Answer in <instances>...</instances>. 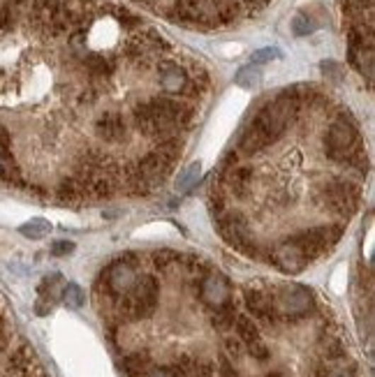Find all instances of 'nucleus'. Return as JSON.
<instances>
[{
  "mask_svg": "<svg viewBox=\"0 0 375 377\" xmlns=\"http://www.w3.org/2000/svg\"><path fill=\"white\" fill-rule=\"evenodd\" d=\"M172 19L181 23H209V10L202 0H176Z\"/></svg>",
  "mask_w": 375,
  "mask_h": 377,
  "instance_id": "2eb2a0df",
  "label": "nucleus"
},
{
  "mask_svg": "<svg viewBox=\"0 0 375 377\" xmlns=\"http://www.w3.org/2000/svg\"><path fill=\"white\" fill-rule=\"evenodd\" d=\"M271 262H274L283 273H289V276H294V273H301L306 267H308V260H306L299 248L289 241V238H287L285 243H280L276 248L274 255H271Z\"/></svg>",
  "mask_w": 375,
  "mask_h": 377,
  "instance_id": "ddd939ff",
  "label": "nucleus"
},
{
  "mask_svg": "<svg viewBox=\"0 0 375 377\" xmlns=\"http://www.w3.org/2000/svg\"><path fill=\"white\" fill-rule=\"evenodd\" d=\"M160 285L153 276L134 278L132 287L125 294L116 298V313L123 322H139L146 320L158 308Z\"/></svg>",
  "mask_w": 375,
  "mask_h": 377,
  "instance_id": "f03ea898",
  "label": "nucleus"
},
{
  "mask_svg": "<svg viewBox=\"0 0 375 377\" xmlns=\"http://www.w3.org/2000/svg\"><path fill=\"white\" fill-rule=\"evenodd\" d=\"M260 79H262V74H260V70L255 65L241 67V70H238L236 76H234L236 86H241V88H255V86L260 83Z\"/></svg>",
  "mask_w": 375,
  "mask_h": 377,
  "instance_id": "bb28decb",
  "label": "nucleus"
},
{
  "mask_svg": "<svg viewBox=\"0 0 375 377\" xmlns=\"http://www.w3.org/2000/svg\"><path fill=\"white\" fill-rule=\"evenodd\" d=\"M243 301H246V308H248V313L253 317H258V320L267 322V324H276L278 322V313H276V306H274V294L264 292V289L248 287L243 292Z\"/></svg>",
  "mask_w": 375,
  "mask_h": 377,
  "instance_id": "9b49d317",
  "label": "nucleus"
},
{
  "mask_svg": "<svg viewBox=\"0 0 375 377\" xmlns=\"http://www.w3.org/2000/svg\"><path fill=\"white\" fill-rule=\"evenodd\" d=\"M357 139H359V132H357V125L352 121H345V118L334 121L327 132V139H325V149H327L329 160L343 162L357 149Z\"/></svg>",
  "mask_w": 375,
  "mask_h": 377,
  "instance_id": "0eeeda50",
  "label": "nucleus"
},
{
  "mask_svg": "<svg viewBox=\"0 0 375 377\" xmlns=\"http://www.w3.org/2000/svg\"><path fill=\"white\" fill-rule=\"evenodd\" d=\"M132 267H134V255H125L121 260H116L114 264H109L105 273H102V282H105L107 292L114 298L125 294L127 289L132 287V282H134Z\"/></svg>",
  "mask_w": 375,
  "mask_h": 377,
  "instance_id": "6e6552de",
  "label": "nucleus"
},
{
  "mask_svg": "<svg viewBox=\"0 0 375 377\" xmlns=\"http://www.w3.org/2000/svg\"><path fill=\"white\" fill-rule=\"evenodd\" d=\"M81 197H86V195H83V187L76 178H67V181L58 185V199L61 202L76 204V202H81Z\"/></svg>",
  "mask_w": 375,
  "mask_h": 377,
  "instance_id": "5701e85b",
  "label": "nucleus"
},
{
  "mask_svg": "<svg viewBox=\"0 0 375 377\" xmlns=\"http://www.w3.org/2000/svg\"><path fill=\"white\" fill-rule=\"evenodd\" d=\"M276 58H280V51H278V49H274V47H264V49L255 51V54L250 56V65L271 63V61H276Z\"/></svg>",
  "mask_w": 375,
  "mask_h": 377,
  "instance_id": "473e14b6",
  "label": "nucleus"
},
{
  "mask_svg": "<svg viewBox=\"0 0 375 377\" xmlns=\"http://www.w3.org/2000/svg\"><path fill=\"white\" fill-rule=\"evenodd\" d=\"M343 162H347V167L357 171V174H366V171H369V156H366L364 149H354Z\"/></svg>",
  "mask_w": 375,
  "mask_h": 377,
  "instance_id": "c85d7f7f",
  "label": "nucleus"
},
{
  "mask_svg": "<svg viewBox=\"0 0 375 377\" xmlns=\"http://www.w3.org/2000/svg\"><path fill=\"white\" fill-rule=\"evenodd\" d=\"M172 162H167L160 153H149V156H144L139 160V165H134V171H137V176L144 181V185L149 187V190H153L158 183L165 181V176L172 171Z\"/></svg>",
  "mask_w": 375,
  "mask_h": 377,
  "instance_id": "9d476101",
  "label": "nucleus"
},
{
  "mask_svg": "<svg viewBox=\"0 0 375 377\" xmlns=\"http://www.w3.org/2000/svg\"><path fill=\"white\" fill-rule=\"evenodd\" d=\"M61 294H63L65 306L72 308V311H79V308L86 303V294H83V289L79 285H74V282H67Z\"/></svg>",
  "mask_w": 375,
  "mask_h": 377,
  "instance_id": "393cba45",
  "label": "nucleus"
},
{
  "mask_svg": "<svg viewBox=\"0 0 375 377\" xmlns=\"http://www.w3.org/2000/svg\"><path fill=\"white\" fill-rule=\"evenodd\" d=\"M253 185V171L243 165H225L223 167V174H220V183L218 187H227L229 192L236 195L238 199H243L246 195H248Z\"/></svg>",
  "mask_w": 375,
  "mask_h": 377,
  "instance_id": "f8f14e48",
  "label": "nucleus"
},
{
  "mask_svg": "<svg viewBox=\"0 0 375 377\" xmlns=\"http://www.w3.org/2000/svg\"><path fill=\"white\" fill-rule=\"evenodd\" d=\"M318 377H357L352 368H334V371H320Z\"/></svg>",
  "mask_w": 375,
  "mask_h": 377,
  "instance_id": "e433bc0d",
  "label": "nucleus"
},
{
  "mask_svg": "<svg viewBox=\"0 0 375 377\" xmlns=\"http://www.w3.org/2000/svg\"><path fill=\"white\" fill-rule=\"evenodd\" d=\"M225 347H227V352L232 354L234 359L241 354V340H238V338H227L225 340Z\"/></svg>",
  "mask_w": 375,
  "mask_h": 377,
  "instance_id": "58836bf2",
  "label": "nucleus"
},
{
  "mask_svg": "<svg viewBox=\"0 0 375 377\" xmlns=\"http://www.w3.org/2000/svg\"><path fill=\"white\" fill-rule=\"evenodd\" d=\"M121 368H123L125 377H146V373L151 371V354L149 352L127 354V356H123Z\"/></svg>",
  "mask_w": 375,
  "mask_h": 377,
  "instance_id": "6ab92c4d",
  "label": "nucleus"
},
{
  "mask_svg": "<svg viewBox=\"0 0 375 377\" xmlns=\"http://www.w3.org/2000/svg\"><path fill=\"white\" fill-rule=\"evenodd\" d=\"M178 260H181V255H176L174 250H158V253H153V267H156L158 271H167Z\"/></svg>",
  "mask_w": 375,
  "mask_h": 377,
  "instance_id": "7c9ffc66",
  "label": "nucleus"
},
{
  "mask_svg": "<svg viewBox=\"0 0 375 377\" xmlns=\"http://www.w3.org/2000/svg\"><path fill=\"white\" fill-rule=\"evenodd\" d=\"M96 134L100 137L102 141H121L125 139L127 134V125L123 121L121 114H116V111H105L98 123H96Z\"/></svg>",
  "mask_w": 375,
  "mask_h": 377,
  "instance_id": "4468645a",
  "label": "nucleus"
},
{
  "mask_svg": "<svg viewBox=\"0 0 375 377\" xmlns=\"http://www.w3.org/2000/svg\"><path fill=\"white\" fill-rule=\"evenodd\" d=\"M243 5L248 7L250 12H260L269 5V0H243Z\"/></svg>",
  "mask_w": 375,
  "mask_h": 377,
  "instance_id": "a19ab883",
  "label": "nucleus"
},
{
  "mask_svg": "<svg viewBox=\"0 0 375 377\" xmlns=\"http://www.w3.org/2000/svg\"><path fill=\"white\" fill-rule=\"evenodd\" d=\"M118 19H121V23L125 21V25H137V23H142L137 16L134 14H130L127 10H118Z\"/></svg>",
  "mask_w": 375,
  "mask_h": 377,
  "instance_id": "ea45409f",
  "label": "nucleus"
},
{
  "mask_svg": "<svg viewBox=\"0 0 375 377\" xmlns=\"http://www.w3.org/2000/svg\"><path fill=\"white\" fill-rule=\"evenodd\" d=\"M264 377H283L280 373H269V375H264Z\"/></svg>",
  "mask_w": 375,
  "mask_h": 377,
  "instance_id": "a18cd8bd",
  "label": "nucleus"
},
{
  "mask_svg": "<svg viewBox=\"0 0 375 377\" xmlns=\"http://www.w3.org/2000/svg\"><path fill=\"white\" fill-rule=\"evenodd\" d=\"M313 21H311V16L308 14H296L294 19H292V33L296 37H304V35H311L313 33Z\"/></svg>",
  "mask_w": 375,
  "mask_h": 377,
  "instance_id": "2f4dec72",
  "label": "nucleus"
},
{
  "mask_svg": "<svg viewBox=\"0 0 375 377\" xmlns=\"http://www.w3.org/2000/svg\"><path fill=\"white\" fill-rule=\"evenodd\" d=\"M234 327H236V338L246 345L248 354L253 359H258V361H267V359H269V347H267V342L262 340L260 329H258V324L253 322V317L236 315Z\"/></svg>",
  "mask_w": 375,
  "mask_h": 377,
  "instance_id": "1a4fd4ad",
  "label": "nucleus"
},
{
  "mask_svg": "<svg viewBox=\"0 0 375 377\" xmlns=\"http://www.w3.org/2000/svg\"><path fill=\"white\" fill-rule=\"evenodd\" d=\"M14 178H19V169H16L14 156L0 153V181H14Z\"/></svg>",
  "mask_w": 375,
  "mask_h": 377,
  "instance_id": "c756f323",
  "label": "nucleus"
},
{
  "mask_svg": "<svg viewBox=\"0 0 375 377\" xmlns=\"http://www.w3.org/2000/svg\"><path fill=\"white\" fill-rule=\"evenodd\" d=\"M146 377H172V371H169V366L167 368H153L151 366V371L146 373Z\"/></svg>",
  "mask_w": 375,
  "mask_h": 377,
  "instance_id": "79ce46f5",
  "label": "nucleus"
},
{
  "mask_svg": "<svg viewBox=\"0 0 375 377\" xmlns=\"http://www.w3.org/2000/svg\"><path fill=\"white\" fill-rule=\"evenodd\" d=\"M156 153H160L167 162H172L174 165V162L178 160V156H181V144H178L176 137H165V139L158 141Z\"/></svg>",
  "mask_w": 375,
  "mask_h": 377,
  "instance_id": "a878e982",
  "label": "nucleus"
},
{
  "mask_svg": "<svg viewBox=\"0 0 375 377\" xmlns=\"http://www.w3.org/2000/svg\"><path fill=\"white\" fill-rule=\"evenodd\" d=\"M83 65H86L91 76H107L109 72H112V65H109L105 58L98 56V54H91V56L83 58Z\"/></svg>",
  "mask_w": 375,
  "mask_h": 377,
  "instance_id": "cd10ccee",
  "label": "nucleus"
},
{
  "mask_svg": "<svg viewBox=\"0 0 375 377\" xmlns=\"http://www.w3.org/2000/svg\"><path fill=\"white\" fill-rule=\"evenodd\" d=\"M5 338V327H3V317H0V342Z\"/></svg>",
  "mask_w": 375,
  "mask_h": 377,
  "instance_id": "c03bdc74",
  "label": "nucleus"
},
{
  "mask_svg": "<svg viewBox=\"0 0 375 377\" xmlns=\"http://www.w3.org/2000/svg\"><path fill=\"white\" fill-rule=\"evenodd\" d=\"M220 377H238V373L234 371V366L229 364L227 356H220Z\"/></svg>",
  "mask_w": 375,
  "mask_h": 377,
  "instance_id": "4c0bfd02",
  "label": "nucleus"
},
{
  "mask_svg": "<svg viewBox=\"0 0 375 377\" xmlns=\"http://www.w3.org/2000/svg\"><path fill=\"white\" fill-rule=\"evenodd\" d=\"M19 231L25 238H33V241H38V238H45L49 231H51V222L45 218H33L28 222H23L19 227Z\"/></svg>",
  "mask_w": 375,
  "mask_h": 377,
  "instance_id": "4be33fe9",
  "label": "nucleus"
},
{
  "mask_svg": "<svg viewBox=\"0 0 375 377\" xmlns=\"http://www.w3.org/2000/svg\"><path fill=\"white\" fill-rule=\"evenodd\" d=\"M202 174V165L200 162H190L181 174H178L176 178V190L178 192H188V190H192V185L197 183V178Z\"/></svg>",
  "mask_w": 375,
  "mask_h": 377,
  "instance_id": "b1692460",
  "label": "nucleus"
},
{
  "mask_svg": "<svg viewBox=\"0 0 375 377\" xmlns=\"http://www.w3.org/2000/svg\"><path fill=\"white\" fill-rule=\"evenodd\" d=\"M42 377H45V375H42Z\"/></svg>",
  "mask_w": 375,
  "mask_h": 377,
  "instance_id": "de8ad7c7",
  "label": "nucleus"
},
{
  "mask_svg": "<svg viewBox=\"0 0 375 377\" xmlns=\"http://www.w3.org/2000/svg\"><path fill=\"white\" fill-rule=\"evenodd\" d=\"M160 86H163L167 93H183L188 86L185 70L176 63L160 65Z\"/></svg>",
  "mask_w": 375,
  "mask_h": 377,
  "instance_id": "f3484780",
  "label": "nucleus"
},
{
  "mask_svg": "<svg viewBox=\"0 0 375 377\" xmlns=\"http://www.w3.org/2000/svg\"><path fill=\"white\" fill-rule=\"evenodd\" d=\"M229 298V282L225 280V276H207L202 282V301L216 308L220 303H225Z\"/></svg>",
  "mask_w": 375,
  "mask_h": 377,
  "instance_id": "dca6fc26",
  "label": "nucleus"
},
{
  "mask_svg": "<svg viewBox=\"0 0 375 377\" xmlns=\"http://www.w3.org/2000/svg\"><path fill=\"white\" fill-rule=\"evenodd\" d=\"M132 118L139 132L160 141L165 137H174L176 130H181V127L190 123L192 109H188L172 98H153L134 107Z\"/></svg>",
  "mask_w": 375,
  "mask_h": 377,
  "instance_id": "f257e3e1",
  "label": "nucleus"
},
{
  "mask_svg": "<svg viewBox=\"0 0 375 377\" xmlns=\"http://www.w3.org/2000/svg\"><path fill=\"white\" fill-rule=\"evenodd\" d=\"M74 253V243L72 241H54L51 243V255L54 257H65Z\"/></svg>",
  "mask_w": 375,
  "mask_h": 377,
  "instance_id": "c9c22d12",
  "label": "nucleus"
},
{
  "mask_svg": "<svg viewBox=\"0 0 375 377\" xmlns=\"http://www.w3.org/2000/svg\"><path fill=\"white\" fill-rule=\"evenodd\" d=\"M33 368H35V352L28 345H21L10 359V371L16 377H25Z\"/></svg>",
  "mask_w": 375,
  "mask_h": 377,
  "instance_id": "aec40b11",
  "label": "nucleus"
},
{
  "mask_svg": "<svg viewBox=\"0 0 375 377\" xmlns=\"http://www.w3.org/2000/svg\"><path fill=\"white\" fill-rule=\"evenodd\" d=\"M362 190L350 181H329L318 190V202L336 216L350 218L359 207Z\"/></svg>",
  "mask_w": 375,
  "mask_h": 377,
  "instance_id": "20e7f679",
  "label": "nucleus"
},
{
  "mask_svg": "<svg viewBox=\"0 0 375 377\" xmlns=\"http://www.w3.org/2000/svg\"><path fill=\"white\" fill-rule=\"evenodd\" d=\"M213 220H216V227L220 231V236L225 238V241L236 248L238 253H243V255H258V245H255L253 241V234H250V229H248V222L243 220L241 213H218V216H213Z\"/></svg>",
  "mask_w": 375,
  "mask_h": 377,
  "instance_id": "39448f33",
  "label": "nucleus"
},
{
  "mask_svg": "<svg viewBox=\"0 0 375 377\" xmlns=\"http://www.w3.org/2000/svg\"><path fill=\"white\" fill-rule=\"evenodd\" d=\"M267 146H269V141L264 139L262 132L255 125H248L241 134H238V151H241L243 156H255V153L264 151Z\"/></svg>",
  "mask_w": 375,
  "mask_h": 377,
  "instance_id": "a211bd4d",
  "label": "nucleus"
},
{
  "mask_svg": "<svg viewBox=\"0 0 375 377\" xmlns=\"http://www.w3.org/2000/svg\"><path fill=\"white\" fill-rule=\"evenodd\" d=\"M10 377H16V375H10Z\"/></svg>",
  "mask_w": 375,
  "mask_h": 377,
  "instance_id": "49530a36",
  "label": "nucleus"
},
{
  "mask_svg": "<svg viewBox=\"0 0 375 377\" xmlns=\"http://www.w3.org/2000/svg\"><path fill=\"white\" fill-rule=\"evenodd\" d=\"M322 72H325V74H334L336 76V79H338V76H340V67L336 65V63H322Z\"/></svg>",
  "mask_w": 375,
  "mask_h": 377,
  "instance_id": "37998d69",
  "label": "nucleus"
},
{
  "mask_svg": "<svg viewBox=\"0 0 375 377\" xmlns=\"http://www.w3.org/2000/svg\"><path fill=\"white\" fill-rule=\"evenodd\" d=\"M274 306L278 317L285 320H301L313 308V292L304 285H285L274 294Z\"/></svg>",
  "mask_w": 375,
  "mask_h": 377,
  "instance_id": "423d86ee",
  "label": "nucleus"
},
{
  "mask_svg": "<svg viewBox=\"0 0 375 377\" xmlns=\"http://www.w3.org/2000/svg\"><path fill=\"white\" fill-rule=\"evenodd\" d=\"M340 234H343V227L338 225H327V227H311L304 229L299 234L289 236L296 248L301 250V255L311 262H315L318 257H322L325 253H329L340 241Z\"/></svg>",
  "mask_w": 375,
  "mask_h": 377,
  "instance_id": "7ed1b4c3",
  "label": "nucleus"
},
{
  "mask_svg": "<svg viewBox=\"0 0 375 377\" xmlns=\"http://www.w3.org/2000/svg\"><path fill=\"white\" fill-rule=\"evenodd\" d=\"M234 320H236V306L229 301L225 303H220L216 306V311H213L211 315V324L216 327L218 331H227V329H232L234 327Z\"/></svg>",
  "mask_w": 375,
  "mask_h": 377,
  "instance_id": "412c9836",
  "label": "nucleus"
},
{
  "mask_svg": "<svg viewBox=\"0 0 375 377\" xmlns=\"http://www.w3.org/2000/svg\"><path fill=\"white\" fill-rule=\"evenodd\" d=\"M12 25H14L12 5H0V35H5L7 30H12Z\"/></svg>",
  "mask_w": 375,
  "mask_h": 377,
  "instance_id": "72a5a7b5",
  "label": "nucleus"
},
{
  "mask_svg": "<svg viewBox=\"0 0 375 377\" xmlns=\"http://www.w3.org/2000/svg\"><path fill=\"white\" fill-rule=\"evenodd\" d=\"M343 354H345V347H343V342H340V340H331V342H327V347H325L327 361H334V359H340Z\"/></svg>",
  "mask_w": 375,
  "mask_h": 377,
  "instance_id": "f704fd0d",
  "label": "nucleus"
}]
</instances>
